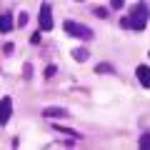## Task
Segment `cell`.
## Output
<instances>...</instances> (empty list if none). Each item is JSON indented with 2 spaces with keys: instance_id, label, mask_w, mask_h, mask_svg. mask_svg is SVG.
I'll return each instance as SVG.
<instances>
[{
  "instance_id": "obj_17",
  "label": "cell",
  "mask_w": 150,
  "mask_h": 150,
  "mask_svg": "<svg viewBox=\"0 0 150 150\" xmlns=\"http://www.w3.org/2000/svg\"><path fill=\"white\" fill-rule=\"evenodd\" d=\"M110 8L112 10H120V8H123V0H110Z\"/></svg>"
},
{
  "instance_id": "obj_10",
  "label": "cell",
  "mask_w": 150,
  "mask_h": 150,
  "mask_svg": "<svg viewBox=\"0 0 150 150\" xmlns=\"http://www.w3.org/2000/svg\"><path fill=\"white\" fill-rule=\"evenodd\" d=\"M93 15H95V18H103V20H105V18L110 15V10H108V8H93Z\"/></svg>"
},
{
  "instance_id": "obj_19",
  "label": "cell",
  "mask_w": 150,
  "mask_h": 150,
  "mask_svg": "<svg viewBox=\"0 0 150 150\" xmlns=\"http://www.w3.org/2000/svg\"><path fill=\"white\" fill-rule=\"evenodd\" d=\"M75 3H83V0H75Z\"/></svg>"
},
{
  "instance_id": "obj_2",
  "label": "cell",
  "mask_w": 150,
  "mask_h": 150,
  "mask_svg": "<svg viewBox=\"0 0 150 150\" xmlns=\"http://www.w3.org/2000/svg\"><path fill=\"white\" fill-rule=\"evenodd\" d=\"M63 30L68 33V35H73V38H78V40H93V30L88 25H83V23H75V20H65L63 23Z\"/></svg>"
},
{
  "instance_id": "obj_12",
  "label": "cell",
  "mask_w": 150,
  "mask_h": 150,
  "mask_svg": "<svg viewBox=\"0 0 150 150\" xmlns=\"http://www.w3.org/2000/svg\"><path fill=\"white\" fill-rule=\"evenodd\" d=\"M23 75H25L28 80L33 78V65H30V63H25V65H23Z\"/></svg>"
},
{
  "instance_id": "obj_8",
  "label": "cell",
  "mask_w": 150,
  "mask_h": 150,
  "mask_svg": "<svg viewBox=\"0 0 150 150\" xmlns=\"http://www.w3.org/2000/svg\"><path fill=\"white\" fill-rule=\"evenodd\" d=\"M88 55H90V53H88L85 48H78V50H73V58L78 60V63H85V60H88Z\"/></svg>"
},
{
  "instance_id": "obj_13",
  "label": "cell",
  "mask_w": 150,
  "mask_h": 150,
  "mask_svg": "<svg viewBox=\"0 0 150 150\" xmlns=\"http://www.w3.org/2000/svg\"><path fill=\"white\" fill-rule=\"evenodd\" d=\"M55 130H58V133H65V135H75V138H78V133H75V130H70V128H63V125H55Z\"/></svg>"
},
{
  "instance_id": "obj_6",
  "label": "cell",
  "mask_w": 150,
  "mask_h": 150,
  "mask_svg": "<svg viewBox=\"0 0 150 150\" xmlns=\"http://www.w3.org/2000/svg\"><path fill=\"white\" fill-rule=\"evenodd\" d=\"M10 115H13V100H10V95H3V115H0V123L5 125L10 120Z\"/></svg>"
},
{
  "instance_id": "obj_7",
  "label": "cell",
  "mask_w": 150,
  "mask_h": 150,
  "mask_svg": "<svg viewBox=\"0 0 150 150\" xmlns=\"http://www.w3.org/2000/svg\"><path fill=\"white\" fill-rule=\"evenodd\" d=\"M0 30H3V33H10V30H13V15H10V13H3V23H0Z\"/></svg>"
},
{
  "instance_id": "obj_4",
  "label": "cell",
  "mask_w": 150,
  "mask_h": 150,
  "mask_svg": "<svg viewBox=\"0 0 150 150\" xmlns=\"http://www.w3.org/2000/svg\"><path fill=\"white\" fill-rule=\"evenodd\" d=\"M135 75H138V80L143 88H150V68L148 65H138L135 68Z\"/></svg>"
},
{
  "instance_id": "obj_15",
  "label": "cell",
  "mask_w": 150,
  "mask_h": 150,
  "mask_svg": "<svg viewBox=\"0 0 150 150\" xmlns=\"http://www.w3.org/2000/svg\"><path fill=\"white\" fill-rule=\"evenodd\" d=\"M18 25H20V28L28 25V13H20V18H18Z\"/></svg>"
},
{
  "instance_id": "obj_1",
  "label": "cell",
  "mask_w": 150,
  "mask_h": 150,
  "mask_svg": "<svg viewBox=\"0 0 150 150\" xmlns=\"http://www.w3.org/2000/svg\"><path fill=\"white\" fill-rule=\"evenodd\" d=\"M148 15H150V10H148V5L145 3H138L135 8H130V28L133 30H145V25H148Z\"/></svg>"
},
{
  "instance_id": "obj_11",
  "label": "cell",
  "mask_w": 150,
  "mask_h": 150,
  "mask_svg": "<svg viewBox=\"0 0 150 150\" xmlns=\"http://www.w3.org/2000/svg\"><path fill=\"white\" fill-rule=\"evenodd\" d=\"M140 148H150V133H145V135H140Z\"/></svg>"
},
{
  "instance_id": "obj_3",
  "label": "cell",
  "mask_w": 150,
  "mask_h": 150,
  "mask_svg": "<svg viewBox=\"0 0 150 150\" xmlns=\"http://www.w3.org/2000/svg\"><path fill=\"white\" fill-rule=\"evenodd\" d=\"M38 20H40V30H53V10H50V5L48 3H43V5H40V15H38Z\"/></svg>"
},
{
  "instance_id": "obj_18",
  "label": "cell",
  "mask_w": 150,
  "mask_h": 150,
  "mask_svg": "<svg viewBox=\"0 0 150 150\" xmlns=\"http://www.w3.org/2000/svg\"><path fill=\"white\" fill-rule=\"evenodd\" d=\"M30 43H33V45H38V43H40V33H35V35H30Z\"/></svg>"
},
{
  "instance_id": "obj_14",
  "label": "cell",
  "mask_w": 150,
  "mask_h": 150,
  "mask_svg": "<svg viewBox=\"0 0 150 150\" xmlns=\"http://www.w3.org/2000/svg\"><path fill=\"white\" fill-rule=\"evenodd\" d=\"M55 73H58L55 65H48V68H45V78H55Z\"/></svg>"
},
{
  "instance_id": "obj_16",
  "label": "cell",
  "mask_w": 150,
  "mask_h": 150,
  "mask_svg": "<svg viewBox=\"0 0 150 150\" xmlns=\"http://www.w3.org/2000/svg\"><path fill=\"white\" fill-rule=\"evenodd\" d=\"M13 50H15V45H13V43H5V45H3V53H5V55H10Z\"/></svg>"
},
{
  "instance_id": "obj_9",
  "label": "cell",
  "mask_w": 150,
  "mask_h": 150,
  "mask_svg": "<svg viewBox=\"0 0 150 150\" xmlns=\"http://www.w3.org/2000/svg\"><path fill=\"white\" fill-rule=\"evenodd\" d=\"M95 73H115V65H110V63H100V65H95Z\"/></svg>"
},
{
  "instance_id": "obj_5",
  "label": "cell",
  "mask_w": 150,
  "mask_h": 150,
  "mask_svg": "<svg viewBox=\"0 0 150 150\" xmlns=\"http://www.w3.org/2000/svg\"><path fill=\"white\" fill-rule=\"evenodd\" d=\"M43 115L48 120H60V118H68V110H65V108H45Z\"/></svg>"
}]
</instances>
